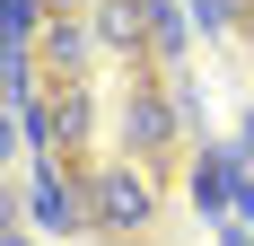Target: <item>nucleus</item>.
<instances>
[{"instance_id":"1","label":"nucleus","mask_w":254,"mask_h":246,"mask_svg":"<svg viewBox=\"0 0 254 246\" xmlns=\"http://www.w3.org/2000/svg\"><path fill=\"white\" fill-rule=\"evenodd\" d=\"M79 202H88V229L105 238H140L158 220V185L140 167H79Z\"/></svg>"},{"instance_id":"2","label":"nucleus","mask_w":254,"mask_h":246,"mask_svg":"<svg viewBox=\"0 0 254 246\" xmlns=\"http://www.w3.org/2000/svg\"><path fill=\"white\" fill-rule=\"evenodd\" d=\"M18 202L35 211V229H53V238H62V229H88V202H79V176L62 167V158H35V176L18 185Z\"/></svg>"},{"instance_id":"3","label":"nucleus","mask_w":254,"mask_h":246,"mask_svg":"<svg viewBox=\"0 0 254 246\" xmlns=\"http://www.w3.org/2000/svg\"><path fill=\"white\" fill-rule=\"evenodd\" d=\"M176 132H184L176 97H167L158 79H140V88H131V106H123V149H131V158H167V149H176Z\"/></svg>"},{"instance_id":"4","label":"nucleus","mask_w":254,"mask_h":246,"mask_svg":"<svg viewBox=\"0 0 254 246\" xmlns=\"http://www.w3.org/2000/svg\"><path fill=\"white\" fill-rule=\"evenodd\" d=\"M97 26L79 18V9H53V26H44V71L53 79H88V62H97Z\"/></svg>"},{"instance_id":"5","label":"nucleus","mask_w":254,"mask_h":246,"mask_svg":"<svg viewBox=\"0 0 254 246\" xmlns=\"http://www.w3.org/2000/svg\"><path fill=\"white\" fill-rule=\"evenodd\" d=\"M88 26H97V44L123 53V62H140V53H149V0H97V9H88Z\"/></svg>"},{"instance_id":"6","label":"nucleus","mask_w":254,"mask_h":246,"mask_svg":"<svg viewBox=\"0 0 254 246\" xmlns=\"http://www.w3.org/2000/svg\"><path fill=\"white\" fill-rule=\"evenodd\" d=\"M184 53H193V26H184V9H176V0H149V62H167V71H176Z\"/></svg>"},{"instance_id":"7","label":"nucleus","mask_w":254,"mask_h":246,"mask_svg":"<svg viewBox=\"0 0 254 246\" xmlns=\"http://www.w3.org/2000/svg\"><path fill=\"white\" fill-rule=\"evenodd\" d=\"M53 132H62V149H79L88 132H97V106H88V79H62V97H53Z\"/></svg>"},{"instance_id":"8","label":"nucleus","mask_w":254,"mask_h":246,"mask_svg":"<svg viewBox=\"0 0 254 246\" xmlns=\"http://www.w3.org/2000/svg\"><path fill=\"white\" fill-rule=\"evenodd\" d=\"M0 18H9V53H26V35L53 26V0H0Z\"/></svg>"},{"instance_id":"9","label":"nucleus","mask_w":254,"mask_h":246,"mask_svg":"<svg viewBox=\"0 0 254 246\" xmlns=\"http://www.w3.org/2000/svg\"><path fill=\"white\" fill-rule=\"evenodd\" d=\"M0 246H35V238H26V220H9V238H0Z\"/></svg>"},{"instance_id":"10","label":"nucleus","mask_w":254,"mask_h":246,"mask_svg":"<svg viewBox=\"0 0 254 246\" xmlns=\"http://www.w3.org/2000/svg\"><path fill=\"white\" fill-rule=\"evenodd\" d=\"M53 9H79V18H88V9H97V0H53Z\"/></svg>"},{"instance_id":"11","label":"nucleus","mask_w":254,"mask_h":246,"mask_svg":"<svg viewBox=\"0 0 254 246\" xmlns=\"http://www.w3.org/2000/svg\"><path fill=\"white\" fill-rule=\"evenodd\" d=\"M228 246H254V229H228Z\"/></svg>"},{"instance_id":"12","label":"nucleus","mask_w":254,"mask_h":246,"mask_svg":"<svg viewBox=\"0 0 254 246\" xmlns=\"http://www.w3.org/2000/svg\"><path fill=\"white\" fill-rule=\"evenodd\" d=\"M237 149H246V158H254V115H246V141H237Z\"/></svg>"},{"instance_id":"13","label":"nucleus","mask_w":254,"mask_h":246,"mask_svg":"<svg viewBox=\"0 0 254 246\" xmlns=\"http://www.w3.org/2000/svg\"><path fill=\"white\" fill-rule=\"evenodd\" d=\"M246 62H254V26H246Z\"/></svg>"},{"instance_id":"14","label":"nucleus","mask_w":254,"mask_h":246,"mask_svg":"<svg viewBox=\"0 0 254 246\" xmlns=\"http://www.w3.org/2000/svg\"><path fill=\"white\" fill-rule=\"evenodd\" d=\"M123 246H131V238H123Z\"/></svg>"}]
</instances>
